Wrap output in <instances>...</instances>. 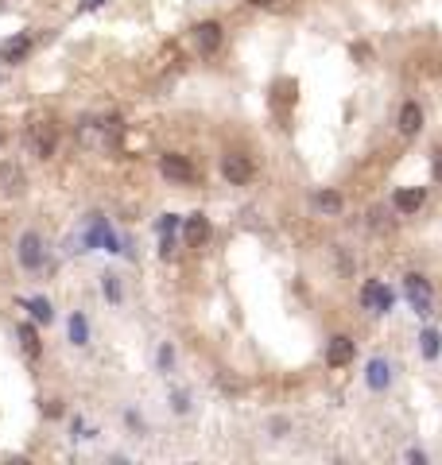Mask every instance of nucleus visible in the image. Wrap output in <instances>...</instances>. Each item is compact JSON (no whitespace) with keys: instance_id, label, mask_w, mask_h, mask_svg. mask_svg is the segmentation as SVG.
I'll list each match as a JSON object with an SVG mask.
<instances>
[{"instance_id":"1","label":"nucleus","mask_w":442,"mask_h":465,"mask_svg":"<svg viewBox=\"0 0 442 465\" xmlns=\"http://www.w3.org/2000/svg\"><path fill=\"white\" fill-rule=\"evenodd\" d=\"M117 136H120V120H113V116H90V120L78 125V140L85 148H109Z\"/></svg>"},{"instance_id":"2","label":"nucleus","mask_w":442,"mask_h":465,"mask_svg":"<svg viewBox=\"0 0 442 465\" xmlns=\"http://www.w3.org/2000/svg\"><path fill=\"white\" fill-rule=\"evenodd\" d=\"M221 174H226V183H233V186H249L256 167H252V159L244 155V151H229V155L221 159Z\"/></svg>"},{"instance_id":"3","label":"nucleus","mask_w":442,"mask_h":465,"mask_svg":"<svg viewBox=\"0 0 442 465\" xmlns=\"http://www.w3.org/2000/svg\"><path fill=\"white\" fill-rule=\"evenodd\" d=\"M159 174H163V179H171V183H194V163L186 155H179V151H167V155H159Z\"/></svg>"},{"instance_id":"4","label":"nucleus","mask_w":442,"mask_h":465,"mask_svg":"<svg viewBox=\"0 0 442 465\" xmlns=\"http://www.w3.org/2000/svg\"><path fill=\"white\" fill-rule=\"evenodd\" d=\"M16 256H20V264H24L27 272H39V268H43V256H47V252H43V237L35 229H27L24 237H20Z\"/></svg>"},{"instance_id":"5","label":"nucleus","mask_w":442,"mask_h":465,"mask_svg":"<svg viewBox=\"0 0 442 465\" xmlns=\"http://www.w3.org/2000/svg\"><path fill=\"white\" fill-rule=\"evenodd\" d=\"M361 303H365V310H373V314H388V310H392V291L384 287L380 279H368L365 287H361Z\"/></svg>"},{"instance_id":"6","label":"nucleus","mask_w":442,"mask_h":465,"mask_svg":"<svg viewBox=\"0 0 442 465\" xmlns=\"http://www.w3.org/2000/svg\"><path fill=\"white\" fill-rule=\"evenodd\" d=\"M194 43H198L202 55H214V50L221 47V24H217V20H202V24L194 27Z\"/></svg>"},{"instance_id":"7","label":"nucleus","mask_w":442,"mask_h":465,"mask_svg":"<svg viewBox=\"0 0 442 465\" xmlns=\"http://www.w3.org/2000/svg\"><path fill=\"white\" fill-rule=\"evenodd\" d=\"M427 202V190L423 186H400V190L392 194V206L400 209V214H419Z\"/></svg>"},{"instance_id":"8","label":"nucleus","mask_w":442,"mask_h":465,"mask_svg":"<svg viewBox=\"0 0 442 465\" xmlns=\"http://www.w3.org/2000/svg\"><path fill=\"white\" fill-rule=\"evenodd\" d=\"M408 299H411V307H415L419 314H431V283H427L423 275H415V272L408 275Z\"/></svg>"},{"instance_id":"9","label":"nucleus","mask_w":442,"mask_h":465,"mask_svg":"<svg viewBox=\"0 0 442 465\" xmlns=\"http://www.w3.org/2000/svg\"><path fill=\"white\" fill-rule=\"evenodd\" d=\"M353 341L345 338V333H338V338H330V345H326V365H334V368H342V365H350L353 361Z\"/></svg>"},{"instance_id":"10","label":"nucleus","mask_w":442,"mask_h":465,"mask_svg":"<svg viewBox=\"0 0 442 465\" xmlns=\"http://www.w3.org/2000/svg\"><path fill=\"white\" fill-rule=\"evenodd\" d=\"M27 140H32V151H35L39 159H50V155H55V128H50V125H32Z\"/></svg>"},{"instance_id":"11","label":"nucleus","mask_w":442,"mask_h":465,"mask_svg":"<svg viewBox=\"0 0 442 465\" xmlns=\"http://www.w3.org/2000/svg\"><path fill=\"white\" fill-rule=\"evenodd\" d=\"M32 50V35H12V39L0 43V62H24V55Z\"/></svg>"},{"instance_id":"12","label":"nucleus","mask_w":442,"mask_h":465,"mask_svg":"<svg viewBox=\"0 0 442 465\" xmlns=\"http://www.w3.org/2000/svg\"><path fill=\"white\" fill-rule=\"evenodd\" d=\"M419 128H423V109H419V101H403L400 105V132L415 136Z\"/></svg>"},{"instance_id":"13","label":"nucleus","mask_w":442,"mask_h":465,"mask_svg":"<svg viewBox=\"0 0 442 465\" xmlns=\"http://www.w3.org/2000/svg\"><path fill=\"white\" fill-rule=\"evenodd\" d=\"M183 237H186V244H206V241H209V221H206V214H191V217H186Z\"/></svg>"},{"instance_id":"14","label":"nucleus","mask_w":442,"mask_h":465,"mask_svg":"<svg viewBox=\"0 0 442 465\" xmlns=\"http://www.w3.org/2000/svg\"><path fill=\"white\" fill-rule=\"evenodd\" d=\"M0 190L8 194V198H16L24 190V171L16 163H0Z\"/></svg>"},{"instance_id":"15","label":"nucleus","mask_w":442,"mask_h":465,"mask_svg":"<svg viewBox=\"0 0 442 465\" xmlns=\"http://www.w3.org/2000/svg\"><path fill=\"white\" fill-rule=\"evenodd\" d=\"M388 384H392V365H388V361L384 357H376V361H368V388H388Z\"/></svg>"},{"instance_id":"16","label":"nucleus","mask_w":442,"mask_h":465,"mask_svg":"<svg viewBox=\"0 0 442 465\" xmlns=\"http://www.w3.org/2000/svg\"><path fill=\"white\" fill-rule=\"evenodd\" d=\"M310 202H315V209H322V214H342V194H334V190H318Z\"/></svg>"},{"instance_id":"17","label":"nucleus","mask_w":442,"mask_h":465,"mask_svg":"<svg viewBox=\"0 0 442 465\" xmlns=\"http://www.w3.org/2000/svg\"><path fill=\"white\" fill-rule=\"evenodd\" d=\"M70 341H74V345H85V341H90V326H85L82 314L70 318Z\"/></svg>"},{"instance_id":"18","label":"nucleus","mask_w":442,"mask_h":465,"mask_svg":"<svg viewBox=\"0 0 442 465\" xmlns=\"http://www.w3.org/2000/svg\"><path fill=\"white\" fill-rule=\"evenodd\" d=\"M20 341H24V353L39 357V333H35L32 326H20Z\"/></svg>"},{"instance_id":"19","label":"nucleus","mask_w":442,"mask_h":465,"mask_svg":"<svg viewBox=\"0 0 442 465\" xmlns=\"http://www.w3.org/2000/svg\"><path fill=\"white\" fill-rule=\"evenodd\" d=\"M27 310L35 314V322H50V318H55V310H50L47 299H32V303H27Z\"/></svg>"},{"instance_id":"20","label":"nucleus","mask_w":442,"mask_h":465,"mask_svg":"<svg viewBox=\"0 0 442 465\" xmlns=\"http://www.w3.org/2000/svg\"><path fill=\"white\" fill-rule=\"evenodd\" d=\"M423 357H438V333H434V330H427L423 333Z\"/></svg>"},{"instance_id":"21","label":"nucleus","mask_w":442,"mask_h":465,"mask_svg":"<svg viewBox=\"0 0 442 465\" xmlns=\"http://www.w3.org/2000/svg\"><path fill=\"white\" fill-rule=\"evenodd\" d=\"M105 295L113 303H120V283H117V275H105Z\"/></svg>"},{"instance_id":"22","label":"nucleus","mask_w":442,"mask_h":465,"mask_svg":"<svg viewBox=\"0 0 442 465\" xmlns=\"http://www.w3.org/2000/svg\"><path fill=\"white\" fill-rule=\"evenodd\" d=\"M434 179L442 183V151H434Z\"/></svg>"},{"instance_id":"23","label":"nucleus","mask_w":442,"mask_h":465,"mask_svg":"<svg viewBox=\"0 0 442 465\" xmlns=\"http://www.w3.org/2000/svg\"><path fill=\"white\" fill-rule=\"evenodd\" d=\"M249 4H256V8H272L275 0H249Z\"/></svg>"},{"instance_id":"24","label":"nucleus","mask_w":442,"mask_h":465,"mask_svg":"<svg viewBox=\"0 0 442 465\" xmlns=\"http://www.w3.org/2000/svg\"><path fill=\"white\" fill-rule=\"evenodd\" d=\"M97 4H101V0H85V8H97Z\"/></svg>"}]
</instances>
